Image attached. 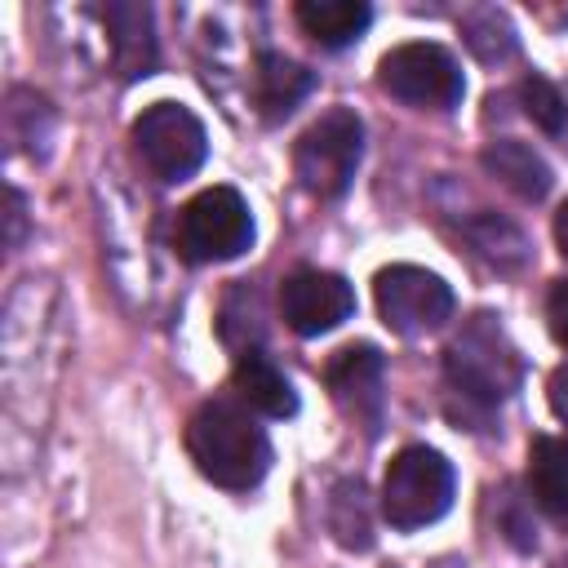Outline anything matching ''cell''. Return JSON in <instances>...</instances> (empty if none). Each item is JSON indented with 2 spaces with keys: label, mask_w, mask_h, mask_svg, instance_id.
I'll return each mask as SVG.
<instances>
[{
  "label": "cell",
  "mask_w": 568,
  "mask_h": 568,
  "mask_svg": "<svg viewBox=\"0 0 568 568\" xmlns=\"http://www.w3.org/2000/svg\"><path fill=\"white\" fill-rule=\"evenodd\" d=\"M186 453L195 470L231 493H248L271 470V439L240 399H204L186 422Z\"/></svg>",
  "instance_id": "1"
},
{
  "label": "cell",
  "mask_w": 568,
  "mask_h": 568,
  "mask_svg": "<svg viewBox=\"0 0 568 568\" xmlns=\"http://www.w3.org/2000/svg\"><path fill=\"white\" fill-rule=\"evenodd\" d=\"M457 231H462V240H466L479 257H488L497 271H519V266L528 262V240H524V231H519L515 222L497 217L493 209H470V213H462V217H457Z\"/></svg>",
  "instance_id": "17"
},
{
  "label": "cell",
  "mask_w": 568,
  "mask_h": 568,
  "mask_svg": "<svg viewBox=\"0 0 568 568\" xmlns=\"http://www.w3.org/2000/svg\"><path fill=\"white\" fill-rule=\"evenodd\" d=\"M293 18L320 49H346L368 31L373 9L364 0H297Z\"/></svg>",
  "instance_id": "16"
},
{
  "label": "cell",
  "mask_w": 568,
  "mask_h": 568,
  "mask_svg": "<svg viewBox=\"0 0 568 568\" xmlns=\"http://www.w3.org/2000/svg\"><path fill=\"white\" fill-rule=\"evenodd\" d=\"M550 408L559 413V422L568 426V364H559L550 373Z\"/></svg>",
  "instance_id": "22"
},
{
  "label": "cell",
  "mask_w": 568,
  "mask_h": 568,
  "mask_svg": "<svg viewBox=\"0 0 568 568\" xmlns=\"http://www.w3.org/2000/svg\"><path fill=\"white\" fill-rule=\"evenodd\" d=\"M328 528L346 550H368L373 546V515H368V493L359 479H342L328 497Z\"/></svg>",
  "instance_id": "19"
},
{
  "label": "cell",
  "mask_w": 568,
  "mask_h": 568,
  "mask_svg": "<svg viewBox=\"0 0 568 568\" xmlns=\"http://www.w3.org/2000/svg\"><path fill=\"white\" fill-rule=\"evenodd\" d=\"M519 102H524V115H528L541 133H550L555 142L568 146V89H564V84H555V80H546V75H524Z\"/></svg>",
  "instance_id": "20"
},
{
  "label": "cell",
  "mask_w": 568,
  "mask_h": 568,
  "mask_svg": "<svg viewBox=\"0 0 568 568\" xmlns=\"http://www.w3.org/2000/svg\"><path fill=\"white\" fill-rule=\"evenodd\" d=\"M311 89H315V71H306L302 62H293L288 53H275V49H262L257 53L253 80H248V98H253V111L266 124L288 120Z\"/></svg>",
  "instance_id": "12"
},
{
  "label": "cell",
  "mask_w": 568,
  "mask_h": 568,
  "mask_svg": "<svg viewBox=\"0 0 568 568\" xmlns=\"http://www.w3.org/2000/svg\"><path fill=\"white\" fill-rule=\"evenodd\" d=\"M364 160V124L351 106H328L293 146V173L306 195L337 200Z\"/></svg>",
  "instance_id": "6"
},
{
  "label": "cell",
  "mask_w": 568,
  "mask_h": 568,
  "mask_svg": "<svg viewBox=\"0 0 568 568\" xmlns=\"http://www.w3.org/2000/svg\"><path fill=\"white\" fill-rule=\"evenodd\" d=\"M280 315L297 337H320L333 333L355 315V288L337 271L320 266H297L280 284Z\"/></svg>",
  "instance_id": "9"
},
{
  "label": "cell",
  "mask_w": 568,
  "mask_h": 568,
  "mask_svg": "<svg viewBox=\"0 0 568 568\" xmlns=\"http://www.w3.org/2000/svg\"><path fill=\"white\" fill-rule=\"evenodd\" d=\"M324 386L333 395V404L364 422L368 430H377L382 422V404H386V359L373 342H351L342 346L328 364H324Z\"/></svg>",
  "instance_id": "10"
},
{
  "label": "cell",
  "mask_w": 568,
  "mask_h": 568,
  "mask_svg": "<svg viewBox=\"0 0 568 568\" xmlns=\"http://www.w3.org/2000/svg\"><path fill=\"white\" fill-rule=\"evenodd\" d=\"M377 84L395 102L417 106V111H453L462 102V93H466V80H462L457 58L444 44H435V40L395 44L377 62Z\"/></svg>",
  "instance_id": "7"
},
{
  "label": "cell",
  "mask_w": 568,
  "mask_h": 568,
  "mask_svg": "<svg viewBox=\"0 0 568 568\" xmlns=\"http://www.w3.org/2000/svg\"><path fill=\"white\" fill-rule=\"evenodd\" d=\"M129 142H133L138 164L164 186L195 178L200 164L209 160V133H204L200 115L182 102H151L133 120Z\"/></svg>",
  "instance_id": "5"
},
{
  "label": "cell",
  "mask_w": 568,
  "mask_h": 568,
  "mask_svg": "<svg viewBox=\"0 0 568 568\" xmlns=\"http://www.w3.org/2000/svg\"><path fill=\"white\" fill-rule=\"evenodd\" d=\"M453 488H457L453 462L444 453L426 448V444H408L386 466V479H382V515L399 532L426 528V524H435V519L448 515Z\"/></svg>",
  "instance_id": "3"
},
{
  "label": "cell",
  "mask_w": 568,
  "mask_h": 568,
  "mask_svg": "<svg viewBox=\"0 0 568 568\" xmlns=\"http://www.w3.org/2000/svg\"><path fill=\"white\" fill-rule=\"evenodd\" d=\"M102 27H106V44H111V67L120 71V80H142L155 71V22L151 9L138 0H115L98 9Z\"/></svg>",
  "instance_id": "11"
},
{
  "label": "cell",
  "mask_w": 568,
  "mask_h": 568,
  "mask_svg": "<svg viewBox=\"0 0 568 568\" xmlns=\"http://www.w3.org/2000/svg\"><path fill=\"white\" fill-rule=\"evenodd\" d=\"M231 390L240 395L244 408H253V413H262V417H293V413H297V390H293L288 373H284L262 346L235 351Z\"/></svg>",
  "instance_id": "13"
},
{
  "label": "cell",
  "mask_w": 568,
  "mask_h": 568,
  "mask_svg": "<svg viewBox=\"0 0 568 568\" xmlns=\"http://www.w3.org/2000/svg\"><path fill=\"white\" fill-rule=\"evenodd\" d=\"M479 164H484L501 186H510L519 200H528V204L546 200L550 186H555L550 164H546L528 142H519V138H493V142L484 146Z\"/></svg>",
  "instance_id": "14"
},
{
  "label": "cell",
  "mask_w": 568,
  "mask_h": 568,
  "mask_svg": "<svg viewBox=\"0 0 568 568\" xmlns=\"http://www.w3.org/2000/svg\"><path fill=\"white\" fill-rule=\"evenodd\" d=\"M18 235H22V195L9 191V244L18 248Z\"/></svg>",
  "instance_id": "23"
},
{
  "label": "cell",
  "mask_w": 568,
  "mask_h": 568,
  "mask_svg": "<svg viewBox=\"0 0 568 568\" xmlns=\"http://www.w3.org/2000/svg\"><path fill=\"white\" fill-rule=\"evenodd\" d=\"M444 382H448V395L462 399L466 417H479V422L519 390L524 359L488 311L470 315L462 333L444 346Z\"/></svg>",
  "instance_id": "2"
},
{
  "label": "cell",
  "mask_w": 568,
  "mask_h": 568,
  "mask_svg": "<svg viewBox=\"0 0 568 568\" xmlns=\"http://www.w3.org/2000/svg\"><path fill=\"white\" fill-rule=\"evenodd\" d=\"M462 40L479 62H506L519 49V36H515L510 18L493 4H479V9L462 13Z\"/></svg>",
  "instance_id": "18"
},
{
  "label": "cell",
  "mask_w": 568,
  "mask_h": 568,
  "mask_svg": "<svg viewBox=\"0 0 568 568\" xmlns=\"http://www.w3.org/2000/svg\"><path fill=\"white\" fill-rule=\"evenodd\" d=\"M253 244V213L235 186H209L173 217V248L191 266L231 262Z\"/></svg>",
  "instance_id": "4"
},
{
  "label": "cell",
  "mask_w": 568,
  "mask_h": 568,
  "mask_svg": "<svg viewBox=\"0 0 568 568\" xmlns=\"http://www.w3.org/2000/svg\"><path fill=\"white\" fill-rule=\"evenodd\" d=\"M555 244H559V253L568 257V200H564L559 213H555Z\"/></svg>",
  "instance_id": "24"
},
{
  "label": "cell",
  "mask_w": 568,
  "mask_h": 568,
  "mask_svg": "<svg viewBox=\"0 0 568 568\" xmlns=\"http://www.w3.org/2000/svg\"><path fill=\"white\" fill-rule=\"evenodd\" d=\"M373 297H377L382 324H386L390 333H399V337L435 333V328L453 315V306H457L453 288H448L435 271L408 266V262H395V266L377 271Z\"/></svg>",
  "instance_id": "8"
},
{
  "label": "cell",
  "mask_w": 568,
  "mask_h": 568,
  "mask_svg": "<svg viewBox=\"0 0 568 568\" xmlns=\"http://www.w3.org/2000/svg\"><path fill=\"white\" fill-rule=\"evenodd\" d=\"M528 493L546 519L568 528V439L537 435L528 444Z\"/></svg>",
  "instance_id": "15"
},
{
  "label": "cell",
  "mask_w": 568,
  "mask_h": 568,
  "mask_svg": "<svg viewBox=\"0 0 568 568\" xmlns=\"http://www.w3.org/2000/svg\"><path fill=\"white\" fill-rule=\"evenodd\" d=\"M546 324H550V337L568 351V280L550 284V293H546Z\"/></svg>",
  "instance_id": "21"
}]
</instances>
